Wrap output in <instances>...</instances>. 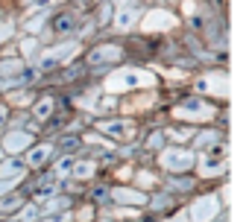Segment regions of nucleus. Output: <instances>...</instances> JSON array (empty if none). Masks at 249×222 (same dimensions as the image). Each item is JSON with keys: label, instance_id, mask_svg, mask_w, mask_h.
I'll use <instances>...</instances> for the list:
<instances>
[{"label": "nucleus", "instance_id": "obj_1", "mask_svg": "<svg viewBox=\"0 0 249 222\" xmlns=\"http://www.w3.org/2000/svg\"><path fill=\"white\" fill-rule=\"evenodd\" d=\"M223 114V105L199 96V94H185L167 105V120L170 123H185V126H214Z\"/></svg>", "mask_w": 249, "mask_h": 222}, {"label": "nucleus", "instance_id": "obj_2", "mask_svg": "<svg viewBox=\"0 0 249 222\" xmlns=\"http://www.w3.org/2000/svg\"><path fill=\"white\" fill-rule=\"evenodd\" d=\"M103 91L111 94V96H126L132 91H147V88H161V76L153 70V67H144V64H120L114 70H108L103 79H100Z\"/></svg>", "mask_w": 249, "mask_h": 222}, {"label": "nucleus", "instance_id": "obj_3", "mask_svg": "<svg viewBox=\"0 0 249 222\" xmlns=\"http://www.w3.org/2000/svg\"><path fill=\"white\" fill-rule=\"evenodd\" d=\"M129 62V53H126V44L120 38H111V41H91L82 53V64L88 67V73L100 82L108 70L120 67Z\"/></svg>", "mask_w": 249, "mask_h": 222}, {"label": "nucleus", "instance_id": "obj_4", "mask_svg": "<svg viewBox=\"0 0 249 222\" xmlns=\"http://www.w3.org/2000/svg\"><path fill=\"white\" fill-rule=\"evenodd\" d=\"M82 53H85V44H82L79 38L53 41V44H44V47H41V53H38V59H36L33 67H36L41 76H53V73L71 67L73 62H79Z\"/></svg>", "mask_w": 249, "mask_h": 222}, {"label": "nucleus", "instance_id": "obj_5", "mask_svg": "<svg viewBox=\"0 0 249 222\" xmlns=\"http://www.w3.org/2000/svg\"><path fill=\"white\" fill-rule=\"evenodd\" d=\"M106 141H111L114 146H132V143H141L147 126L135 117H123V114H111V117H100L91 123Z\"/></svg>", "mask_w": 249, "mask_h": 222}, {"label": "nucleus", "instance_id": "obj_6", "mask_svg": "<svg viewBox=\"0 0 249 222\" xmlns=\"http://www.w3.org/2000/svg\"><path fill=\"white\" fill-rule=\"evenodd\" d=\"M196 152L191 146H179V143H167L159 155H156V167L164 175H188L196 170Z\"/></svg>", "mask_w": 249, "mask_h": 222}, {"label": "nucleus", "instance_id": "obj_7", "mask_svg": "<svg viewBox=\"0 0 249 222\" xmlns=\"http://www.w3.org/2000/svg\"><path fill=\"white\" fill-rule=\"evenodd\" d=\"M185 210H188L191 222H217L226 213V202L220 196V187L217 190H199L196 196H191L185 202Z\"/></svg>", "mask_w": 249, "mask_h": 222}, {"label": "nucleus", "instance_id": "obj_8", "mask_svg": "<svg viewBox=\"0 0 249 222\" xmlns=\"http://www.w3.org/2000/svg\"><path fill=\"white\" fill-rule=\"evenodd\" d=\"M194 175L205 184V181H211L214 187H220L223 184V178L229 175V149L226 146H220V149H211V152H202L199 158H196V170H194Z\"/></svg>", "mask_w": 249, "mask_h": 222}, {"label": "nucleus", "instance_id": "obj_9", "mask_svg": "<svg viewBox=\"0 0 249 222\" xmlns=\"http://www.w3.org/2000/svg\"><path fill=\"white\" fill-rule=\"evenodd\" d=\"M179 27V18L167 9H144V18L138 24V32L141 35H170L173 30Z\"/></svg>", "mask_w": 249, "mask_h": 222}, {"label": "nucleus", "instance_id": "obj_10", "mask_svg": "<svg viewBox=\"0 0 249 222\" xmlns=\"http://www.w3.org/2000/svg\"><path fill=\"white\" fill-rule=\"evenodd\" d=\"M30 167L24 164V158H3V164H0V196L3 193H12V190H21L30 178Z\"/></svg>", "mask_w": 249, "mask_h": 222}, {"label": "nucleus", "instance_id": "obj_11", "mask_svg": "<svg viewBox=\"0 0 249 222\" xmlns=\"http://www.w3.org/2000/svg\"><path fill=\"white\" fill-rule=\"evenodd\" d=\"M56 158H59V149H56V143L47 141V138H38V141L24 152V164L30 167V173H44V170H50Z\"/></svg>", "mask_w": 249, "mask_h": 222}, {"label": "nucleus", "instance_id": "obj_12", "mask_svg": "<svg viewBox=\"0 0 249 222\" xmlns=\"http://www.w3.org/2000/svg\"><path fill=\"white\" fill-rule=\"evenodd\" d=\"M38 141V135H33L30 129H21V126H9L3 135H0V146H3L6 155L12 158H24V152Z\"/></svg>", "mask_w": 249, "mask_h": 222}, {"label": "nucleus", "instance_id": "obj_13", "mask_svg": "<svg viewBox=\"0 0 249 222\" xmlns=\"http://www.w3.org/2000/svg\"><path fill=\"white\" fill-rule=\"evenodd\" d=\"M62 102H65V96H62V94H56V91H41V94H38V99H36V102H33V108H30V117H33L36 123L47 126V123L56 117V111L62 108Z\"/></svg>", "mask_w": 249, "mask_h": 222}, {"label": "nucleus", "instance_id": "obj_14", "mask_svg": "<svg viewBox=\"0 0 249 222\" xmlns=\"http://www.w3.org/2000/svg\"><path fill=\"white\" fill-rule=\"evenodd\" d=\"M217 88H226V91H229V76H226V70H223V67L194 79V91H196L199 96H208V99H217V102H223L226 96H223Z\"/></svg>", "mask_w": 249, "mask_h": 222}, {"label": "nucleus", "instance_id": "obj_15", "mask_svg": "<svg viewBox=\"0 0 249 222\" xmlns=\"http://www.w3.org/2000/svg\"><path fill=\"white\" fill-rule=\"evenodd\" d=\"M226 143H229V141H226V129H223V126H199L196 135H194V141H191V149H194L196 155H202V152L220 149V146H226Z\"/></svg>", "mask_w": 249, "mask_h": 222}, {"label": "nucleus", "instance_id": "obj_16", "mask_svg": "<svg viewBox=\"0 0 249 222\" xmlns=\"http://www.w3.org/2000/svg\"><path fill=\"white\" fill-rule=\"evenodd\" d=\"M179 207H185V202H182L179 196H173L170 190L159 187L156 193H150V202H147V213L153 216V222H156V219H161V216H167V213H173V210H179Z\"/></svg>", "mask_w": 249, "mask_h": 222}, {"label": "nucleus", "instance_id": "obj_17", "mask_svg": "<svg viewBox=\"0 0 249 222\" xmlns=\"http://www.w3.org/2000/svg\"><path fill=\"white\" fill-rule=\"evenodd\" d=\"M141 18H144V9L141 6H129V3H120L117 9H114V21H111V32H117V35H129L132 30H138V24H141Z\"/></svg>", "mask_w": 249, "mask_h": 222}, {"label": "nucleus", "instance_id": "obj_18", "mask_svg": "<svg viewBox=\"0 0 249 222\" xmlns=\"http://www.w3.org/2000/svg\"><path fill=\"white\" fill-rule=\"evenodd\" d=\"M161 187H164V190H170L173 196H179L182 202H188L191 196H196V193L202 190V181H199L194 173H188V175H164Z\"/></svg>", "mask_w": 249, "mask_h": 222}, {"label": "nucleus", "instance_id": "obj_19", "mask_svg": "<svg viewBox=\"0 0 249 222\" xmlns=\"http://www.w3.org/2000/svg\"><path fill=\"white\" fill-rule=\"evenodd\" d=\"M161 181H164V173L156 164H141V167H135V175H132L129 184H135L144 193H156L161 187Z\"/></svg>", "mask_w": 249, "mask_h": 222}, {"label": "nucleus", "instance_id": "obj_20", "mask_svg": "<svg viewBox=\"0 0 249 222\" xmlns=\"http://www.w3.org/2000/svg\"><path fill=\"white\" fill-rule=\"evenodd\" d=\"M38 94H41V88H38V85H24V88L9 91V94L3 96V102H6L12 111H30V108H33V102L38 99Z\"/></svg>", "mask_w": 249, "mask_h": 222}, {"label": "nucleus", "instance_id": "obj_21", "mask_svg": "<svg viewBox=\"0 0 249 222\" xmlns=\"http://www.w3.org/2000/svg\"><path fill=\"white\" fill-rule=\"evenodd\" d=\"M73 202H76V199H71V196L62 190V193L47 196V199H38L36 205H38V213H41V216H62V213H71Z\"/></svg>", "mask_w": 249, "mask_h": 222}, {"label": "nucleus", "instance_id": "obj_22", "mask_svg": "<svg viewBox=\"0 0 249 222\" xmlns=\"http://www.w3.org/2000/svg\"><path fill=\"white\" fill-rule=\"evenodd\" d=\"M170 141H167V132H164V126H156V129H147L144 132V138H141V149L147 152V155H159L164 146H167Z\"/></svg>", "mask_w": 249, "mask_h": 222}, {"label": "nucleus", "instance_id": "obj_23", "mask_svg": "<svg viewBox=\"0 0 249 222\" xmlns=\"http://www.w3.org/2000/svg\"><path fill=\"white\" fill-rule=\"evenodd\" d=\"M27 202H30V196H27L24 187L12 190V193H3V196H0V216H15Z\"/></svg>", "mask_w": 249, "mask_h": 222}, {"label": "nucleus", "instance_id": "obj_24", "mask_svg": "<svg viewBox=\"0 0 249 222\" xmlns=\"http://www.w3.org/2000/svg\"><path fill=\"white\" fill-rule=\"evenodd\" d=\"M41 47H44V41L41 38H36V35H18V56L33 67L36 64V59H38V53H41Z\"/></svg>", "mask_w": 249, "mask_h": 222}, {"label": "nucleus", "instance_id": "obj_25", "mask_svg": "<svg viewBox=\"0 0 249 222\" xmlns=\"http://www.w3.org/2000/svg\"><path fill=\"white\" fill-rule=\"evenodd\" d=\"M164 132H167V141H170V143L191 146V141H194V135H196V126H185V123H164Z\"/></svg>", "mask_w": 249, "mask_h": 222}, {"label": "nucleus", "instance_id": "obj_26", "mask_svg": "<svg viewBox=\"0 0 249 222\" xmlns=\"http://www.w3.org/2000/svg\"><path fill=\"white\" fill-rule=\"evenodd\" d=\"M100 219V207L88 199H76L71 207V222H97Z\"/></svg>", "mask_w": 249, "mask_h": 222}, {"label": "nucleus", "instance_id": "obj_27", "mask_svg": "<svg viewBox=\"0 0 249 222\" xmlns=\"http://www.w3.org/2000/svg\"><path fill=\"white\" fill-rule=\"evenodd\" d=\"M18 35H21V27H18V15H15V12H6V15H0V50H3L6 44H12Z\"/></svg>", "mask_w": 249, "mask_h": 222}, {"label": "nucleus", "instance_id": "obj_28", "mask_svg": "<svg viewBox=\"0 0 249 222\" xmlns=\"http://www.w3.org/2000/svg\"><path fill=\"white\" fill-rule=\"evenodd\" d=\"M15 216H18V222H38V219H41V213H38V205H36L33 199H30V202H27V205H24V207L15 213Z\"/></svg>", "mask_w": 249, "mask_h": 222}, {"label": "nucleus", "instance_id": "obj_29", "mask_svg": "<svg viewBox=\"0 0 249 222\" xmlns=\"http://www.w3.org/2000/svg\"><path fill=\"white\" fill-rule=\"evenodd\" d=\"M12 114H15V111H12L3 99H0V135H3V132L12 126Z\"/></svg>", "mask_w": 249, "mask_h": 222}, {"label": "nucleus", "instance_id": "obj_30", "mask_svg": "<svg viewBox=\"0 0 249 222\" xmlns=\"http://www.w3.org/2000/svg\"><path fill=\"white\" fill-rule=\"evenodd\" d=\"M156 222H191V219H188V210L179 207V210H173V213H167V216H161V219H156Z\"/></svg>", "mask_w": 249, "mask_h": 222}, {"label": "nucleus", "instance_id": "obj_31", "mask_svg": "<svg viewBox=\"0 0 249 222\" xmlns=\"http://www.w3.org/2000/svg\"><path fill=\"white\" fill-rule=\"evenodd\" d=\"M0 222H18V216H0Z\"/></svg>", "mask_w": 249, "mask_h": 222}, {"label": "nucleus", "instance_id": "obj_32", "mask_svg": "<svg viewBox=\"0 0 249 222\" xmlns=\"http://www.w3.org/2000/svg\"><path fill=\"white\" fill-rule=\"evenodd\" d=\"M3 158H9V155L3 152V146H0V164H3Z\"/></svg>", "mask_w": 249, "mask_h": 222}, {"label": "nucleus", "instance_id": "obj_33", "mask_svg": "<svg viewBox=\"0 0 249 222\" xmlns=\"http://www.w3.org/2000/svg\"><path fill=\"white\" fill-rule=\"evenodd\" d=\"M97 222H117V219H108V216H100Z\"/></svg>", "mask_w": 249, "mask_h": 222}, {"label": "nucleus", "instance_id": "obj_34", "mask_svg": "<svg viewBox=\"0 0 249 222\" xmlns=\"http://www.w3.org/2000/svg\"><path fill=\"white\" fill-rule=\"evenodd\" d=\"M217 222H229V213H223V216H220V219H217Z\"/></svg>", "mask_w": 249, "mask_h": 222}, {"label": "nucleus", "instance_id": "obj_35", "mask_svg": "<svg viewBox=\"0 0 249 222\" xmlns=\"http://www.w3.org/2000/svg\"><path fill=\"white\" fill-rule=\"evenodd\" d=\"M15 3H18V0H15Z\"/></svg>", "mask_w": 249, "mask_h": 222}]
</instances>
